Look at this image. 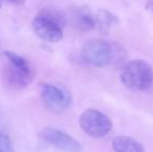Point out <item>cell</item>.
Instances as JSON below:
<instances>
[{
  "label": "cell",
  "mask_w": 153,
  "mask_h": 152,
  "mask_svg": "<svg viewBox=\"0 0 153 152\" xmlns=\"http://www.w3.org/2000/svg\"><path fill=\"white\" fill-rule=\"evenodd\" d=\"M81 57L87 64L102 68L111 64L116 57V49L103 39H92L83 44Z\"/></svg>",
  "instance_id": "cell-3"
},
{
  "label": "cell",
  "mask_w": 153,
  "mask_h": 152,
  "mask_svg": "<svg viewBox=\"0 0 153 152\" xmlns=\"http://www.w3.org/2000/svg\"><path fill=\"white\" fill-rule=\"evenodd\" d=\"M1 75L4 85L8 89L16 90V91L24 90L25 87H27L33 78L32 72L24 71L8 62L2 68Z\"/></svg>",
  "instance_id": "cell-7"
},
{
  "label": "cell",
  "mask_w": 153,
  "mask_h": 152,
  "mask_svg": "<svg viewBox=\"0 0 153 152\" xmlns=\"http://www.w3.org/2000/svg\"><path fill=\"white\" fill-rule=\"evenodd\" d=\"M41 99L46 110L52 113H62L72 104L70 91L54 83H43L41 87Z\"/></svg>",
  "instance_id": "cell-4"
},
{
  "label": "cell",
  "mask_w": 153,
  "mask_h": 152,
  "mask_svg": "<svg viewBox=\"0 0 153 152\" xmlns=\"http://www.w3.org/2000/svg\"><path fill=\"white\" fill-rule=\"evenodd\" d=\"M3 55L6 57L8 63H10L12 65L16 66V67L20 68V69L24 70V71L32 72L30 64L27 62L26 59L19 55L18 53H15L13 51H3Z\"/></svg>",
  "instance_id": "cell-11"
},
{
  "label": "cell",
  "mask_w": 153,
  "mask_h": 152,
  "mask_svg": "<svg viewBox=\"0 0 153 152\" xmlns=\"http://www.w3.org/2000/svg\"><path fill=\"white\" fill-rule=\"evenodd\" d=\"M69 18L72 26L77 30L89 31L96 28L95 14L85 6H77L71 10Z\"/></svg>",
  "instance_id": "cell-8"
},
{
  "label": "cell",
  "mask_w": 153,
  "mask_h": 152,
  "mask_svg": "<svg viewBox=\"0 0 153 152\" xmlns=\"http://www.w3.org/2000/svg\"><path fill=\"white\" fill-rule=\"evenodd\" d=\"M94 14H95L96 28H98L102 33H107L111 27L119 23L117 16L111 14L108 10H97Z\"/></svg>",
  "instance_id": "cell-10"
},
{
  "label": "cell",
  "mask_w": 153,
  "mask_h": 152,
  "mask_svg": "<svg viewBox=\"0 0 153 152\" xmlns=\"http://www.w3.org/2000/svg\"><path fill=\"white\" fill-rule=\"evenodd\" d=\"M111 145L115 152H145L143 145L130 136H116L114 138Z\"/></svg>",
  "instance_id": "cell-9"
},
{
  "label": "cell",
  "mask_w": 153,
  "mask_h": 152,
  "mask_svg": "<svg viewBox=\"0 0 153 152\" xmlns=\"http://www.w3.org/2000/svg\"><path fill=\"white\" fill-rule=\"evenodd\" d=\"M40 136L44 142L51 145L55 149L62 152H81L82 147L77 140L61 129L53 127L44 128L40 132Z\"/></svg>",
  "instance_id": "cell-6"
},
{
  "label": "cell",
  "mask_w": 153,
  "mask_h": 152,
  "mask_svg": "<svg viewBox=\"0 0 153 152\" xmlns=\"http://www.w3.org/2000/svg\"><path fill=\"white\" fill-rule=\"evenodd\" d=\"M66 17L61 10L53 7H44L31 21L33 33L48 43H57L62 39V27Z\"/></svg>",
  "instance_id": "cell-1"
},
{
  "label": "cell",
  "mask_w": 153,
  "mask_h": 152,
  "mask_svg": "<svg viewBox=\"0 0 153 152\" xmlns=\"http://www.w3.org/2000/svg\"><path fill=\"white\" fill-rule=\"evenodd\" d=\"M10 4H14V5H21V4H24V2H18V1H10Z\"/></svg>",
  "instance_id": "cell-13"
},
{
  "label": "cell",
  "mask_w": 153,
  "mask_h": 152,
  "mask_svg": "<svg viewBox=\"0 0 153 152\" xmlns=\"http://www.w3.org/2000/svg\"><path fill=\"white\" fill-rule=\"evenodd\" d=\"M148 8L153 13V1H150L149 3H148Z\"/></svg>",
  "instance_id": "cell-14"
},
{
  "label": "cell",
  "mask_w": 153,
  "mask_h": 152,
  "mask_svg": "<svg viewBox=\"0 0 153 152\" xmlns=\"http://www.w3.org/2000/svg\"><path fill=\"white\" fill-rule=\"evenodd\" d=\"M0 152H14L12 140L2 131H0Z\"/></svg>",
  "instance_id": "cell-12"
},
{
  "label": "cell",
  "mask_w": 153,
  "mask_h": 152,
  "mask_svg": "<svg viewBox=\"0 0 153 152\" xmlns=\"http://www.w3.org/2000/svg\"><path fill=\"white\" fill-rule=\"evenodd\" d=\"M120 77L127 89L134 92L145 91L153 83V69L146 61L133 59L122 68Z\"/></svg>",
  "instance_id": "cell-2"
},
{
  "label": "cell",
  "mask_w": 153,
  "mask_h": 152,
  "mask_svg": "<svg viewBox=\"0 0 153 152\" xmlns=\"http://www.w3.org/2000/svg\"><path fill=\"white\" fill-rule=\"evenodd\" d=\"M79 126L85 133L95 139L105 136L113 128V122L107 116L95 108H88L79 117Z\"/></svg>",
  "instance_id": "cell-5"
},
{
  "label": "cell",
  "mask_w": 153,
  "mask_h": 152,
  "mask_svg": "<svg viewBox=\"0 0 153 152\" xmlns=\"http://www.w3.org/2000/svg\"><path fill=\"white\" fill-rule=\"evenodd\" d=\"M2 5H3V2H1V1H0V8L2 7Z\"/></svg>",
  "instance_id": "cell-15"
}]
</instances>
